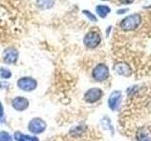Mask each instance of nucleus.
<instances>
[{
  "label": "nucleus",
  "instance_id": "obj_1",
  "mask_svg": "<svg viewBox=\"0 0 151 141\" xmlns=\"http://www.w3.org/2000/svg\"><path fill=\"white\" fill-rule=\"evenodd\" d=\"M141 24H142L141 14L132 13L122 19L119 24V27L123 31L129 32V31L136 30L141 26Z\"/></svg>",
  "mask_w": 151,
  "mask_h": 141
},
{
  "label": "nucleus",
  "instance_id": "obj_2",
  "mask_svg": "<svg viewBox=\"0 0 151 141\" xmlns=\"http://www.w3.org/2000/svg\"><path fill=\"white\" fill-rule=\"evenodd\" d=\"M93 78L96 80V82H103L107 80L110 76V70H109L108 66L104 63H100L96 65L93 70Z\"/></svg>",
  "mask_w": 151,
  "mask_h": 141
},
{
  "label": "nucleus",
  "instance_id": "obj_3",
  "mask_svg": "<svg viewBox=\"0 0 151 141\" xmlns=\"http://www.w3.org/2000/svg\"><path fill=\"white\" fill-rule=\"evenodd\" d=\"M84 45L89 49H96L101 42V36L96 31H90L83 39Z\"/></svg>",
  "mask_w": 151,
  "mask_h": 141
},
{
  "label": "nucleus",
  "instance_id": "obj_4",
  "mask_svg": "<svg viewBox=\"0 0 151 141\" xmlns=\"http://www.w3.org/2000/svg\"><path fill=\"white\" fill-rule=\"evenodd\" d=\"M103 96V90L99 88H92L86 91L84 95V100L89 103H94L98 102Z\"/></svg>",
  "mask_w": 151,
  "mask_h": 141
},
{
  "label": "nucleus",
  "instance_id": "obj_5",
  "mask_svg": "<svg viewBox=\"0 0 151 141\" xmlns=\"http://www.w3.org/2000/svg\"><path fill=\"white\" fill-rule=\"evenodd\" d=\"M121 99H122L121 91H118V90L112 91L111 94L110 95V97H109V99H108L109 107H110L111 110L115 111L118 108V106H119V105H120Z\"/></svg>",
  "mask_w": 151,
  "mask_h": 141
},
{
  "label": "nucleus",
  "instance_id": "obj_6",
  "mask_svg": "<svg viewBox=\"0 0 151 141\" xmlns=\"http://www.w3.org/2000/svg\"><path fill=\"white\" fill-rule=\"evenodd\" d=\"M113 70H114V72L117 74L122 75V76H130V75L132 74L131 67L126 62L116 63L114 65V67H113Z\"/></svg>",
  "mask_w": 151,
  "mask_h": 141
},
{
  "label": "nucleus",
  "instance_id": "obj_7",
  "mask_svg": "<svg viewBox=\"0 0 151 141\" xmlns=\"http://www.w3.org/2000/svg\"><path fill=\"white\" fill-rule=\"evenodd\" d=\"M36 86H37L36 81L30 77H24L18 81V87L26 91L32 90V89H34L36 88Z\"/></svg>",
  "mask_w": 151,
  "mask_h": 141
},
{
  "label": "nucleus",
  "instance_id": "obj_8",
  "mask_svg": "<svg viewBox=\"0 0 151 141\" xmlns=\"http://www.w3.org/2000/svg\"><path fill=\"white\" fill-rule=\"evenodd\" d=\"M45 129V123L40 119H35L30 121L29 124V131L32 133L39 134L42 133V131Z\"/></svg>",
  "mask_w": 151,
  "mask_h": 141
},
{
  "label": "nucleus",
  "instance_id": "obj_9",
  "mask_svg": "<svg viewBox=\"0 0 151 141\" xmlns=\"http://www.w3.org/2000/svg\"><path fill=\"white\" fill-rule=\"evenodd\" d=\"M18 53L14 48H8L4 52V61L8 64L14 63L17 60Z\"/></svg>",
  "mask_w": 151,
  "mask_h": 141
},
{
  "label": "nucleus",
  "instance_id": "obj_10",
  "mask_svg": "<svg viewBox=\"0 0 151 141\" xmlns=\"http://www.w3.org/2000/svg\"><path fill=\"white\" fill-rule=\"evenodd\" d=\"M138 141H151V131L147 128H141L136 133Z\"/></svg>",
  "mask_w": 151,
  "mask_h": 141
},
{
  "label": "nucleus",
  "instance_id": "obj_11",
  "mask_svg": "<svg viewBox=\"0 0 151 141\" xmlns=\"http://www.w3.org/2000/svg\"><path fill=\"white\" fill-rule=\"evenodd\" d=\"M12 105L16 110H24L28 105V102L26 98L17 97L12 101Z\"/></svg>",
  "mask_w": 151,
  "mask_h": 141
},
{
  "label": "nucleus",
  "instance_id": "obj_12",
  "mask_svg": "<svg viewBox=\"0 0 151 141\" xmlns=\"http://www.w3.org/2000/svg\"><path fill=\"white\" fill-rule=\"evenodd\" d=\"M111 9L108 5H97L96 7V12L100 18H106L111 13Z\"/></svg>",
  "mask_w": 151,
  "mask_h": 141
},
{
  "label": "nucleus",
  "instance_id": "obj_13",
  "mask_svg": "<svg viewBox=\"0 0 151 141\" xmlns=\"http://www.w3.org/2000/svg\"><path fill=\"white\" fill-rule=\"evenodd\" d=\"M55 4V0H37V5L38 7L41 9H50L54 6Z\"/></svg>",
  "mask_w": 151,
  "mask_h": 141
},
{
  "label": "nucleus",
  "instance_id": "obj_14",
  "mask_svg": "<svg viewBox=\"0 0 151 141\" xmlns=\"http://www.w3.org/2000/svg\"><path fill=\"white\" fill-rule=\"evenodd\" d=\"M82 12L91 22H96V23L97 22V17L96 16V14L92 13L90 11H87V9H84V11H82Z\"/></svg>",
  "mask_w": 151,
  "mask_h": 141
},
{
  "label": "nucleus",
  "instance_id": "obj_15",
  "mask_svg": "<svg viewBox=\"0 0 151 141\" xmlns=\"http://www.w3.org/2000/svg\"><path fill=\"white\" fill-rule=\"evenodd\" d=\"M0 141H11V136L6 132L0 133Z\"/></svg>",
  "mask_w": 151,
  "mask_h": 141
},
{
  "label": "nucleus",
  "instance_id": "obj_16",
  "mask_svg": "<svg viewBox=\"0 0 151 141\" xmlns=\"http://www.w3.org/2000/svg\"><path fill=\"white\" fill-rule=\"evenodd\" d=\"M0 75H1V77L3 78H9V77H11V72H9V70L7 69H1L0 70Z\"/></svg>",
  "mask_w": 151,
  "mask_h": 141
},
{
  "label": "nucleus",
  "instance_id": "obj_17",
  "mask_svg": "<svg viewBox=\"0 0 151 141\" xmlns=\"http://www.w3.org/2000/svg\"><path fill=\"white\" fill-rule=\"evenodd\" d=\"M129 11V8H123V9H117L116 13L119 14V15H122V14H125L127 12Z\"/></svg>",
  "mask_w": 151,
  "mask_h": 141
},
{
  "label": "nucleus",
  "instance_id": "obj_18",
  "mask_svg": "<svg viewBox=\"0 0 151 141\" xmlns=\"http://www.w3.org/2000/svg\"><path fill=\"white\" fill-rule=\"evenodd\" d=\"M121 5H130L133 3L135 0H117Z\"/></svg>",
  "mask_w": 151,
  "mask_h": 141
},
{
  "label": "nucleus",
  "instance_id": "obj_19",
  "mask_svg": "<svg viewBox=\"0 0 151 141\" xmlns=\"http://www.w3.org/2000/svg\"><path fill=\"white\" fill-rule=\"evenodd\" d=\"M3 115V106H2V105L0 103V117H1Z\"/></svg>",
  "mask_w": 151,
  "mask_h": 141
},
{
  "label": "nucleus",
  "instance_id": "obj_20",
  "mask_svg": "<svg viewBox=\"0 0 151 141\" xmlns=\"http://www.w3.org/2000/svg\"><path fill=\"white\" fill-rule=\"evenodd\" d=\"M110 30H111V26H108V29H107V37H109V32Z\"/></svg>",
  "mask_w": 151,
  "mask_h": 141
},
{
  "label": "nucleus",
  "instance_id": "obj_21",
  "mask_svg": "<svg viewBox=\"0 0 151 141\" xmlns=\"http://www.w3.org/2000/svg\"><path fill=\"white\" fill-rule=\"evenodd\" d=\"M102 1H109V0H102Z\"/></svg>",
  "mask_w": 151,
  "mask_h": 141
}]
</instances>
